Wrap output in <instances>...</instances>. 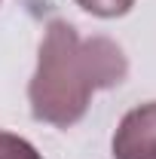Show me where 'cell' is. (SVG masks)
Returning <instances> with one entry per match:
<instances>
[{"label":"cell","instance_id":"cell-3","mask_svg":"<svg viewBox=\"0 0 156 159\" xmlns=\"http://www.w3.org/2000/svg\"><path fill=\"white\" fill-rule=\"evenodd\" d=\"M0 159H43V156L37 153V147L31 141L0 129Z\"/></svg>","mask_w":156,"mask_h":159},{"label":"cell","instance_id":"cell-4","mask_svg":"<svg viewBox=\"0 0 156 159\" xmlns=\"http://www.w3.org/2000/svg\"><path fill=\"white\" fill-rule=\"evenodd\" d=\"M74 3L98 19H119L135 6V0H74Z\"/></svg>","mask_w":156,"mask_h":159},{"label":"cell","instance_id":"cell-1","mask_svg":"<svg viewBox=\"0 0 156 159\" xmlns=\"http://www.w3.org/2000/svg\"><path fill=\"white\" fill-rule=\"evenodd\" d=\"M126 74L129 58L110 37H80L71 21L52 19L28 83L31 116L55 129H71L86 116L92 95L119 86Z\"/></svg>","mask_w":156,"mask_h":159},{"label":"cell","instance_id":"cell-2","mask_svg":"<svg viewBox=\"0 0 156 159\" xmlns=\"http://www.w3.org/2000/svg\"><path fill=\"white\" fill-rule=\"evenodd\" d=\"M113 159H156V101L138 104L113 132Z\"/></svg>","mask_w":156,"mask_h":159}]
</instances>
